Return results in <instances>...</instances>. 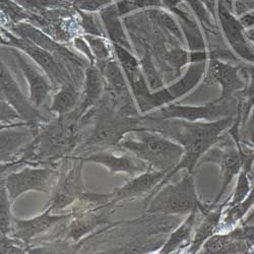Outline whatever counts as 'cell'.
<instances>
[{"label": "cell", "instance_id": "24", "mask_svg": "<svg viewBox=\"0 0 254 254\" xmlns=\"http://www.w3.org/2000/svg\"><path fill=\"white\" fill-rule=\"evenodd\" d=\"M241 71L246 78L245 88L237 95V99L242 110V114H241V124H242L246 120L250 110L254 106V66H251V65L243 66L241 67Z\"/></svg>", "mask_w": 254, "mask_h": 254}, {"label": "cell", "instance_id": "4", "mask_svg": "<svg viewBox=\"0 0 254 254\" xmlns=\"http://www.w3.org/2000/svg\"><path fill=\"white\" fill-rule=\"evenodd\" d=\"M115 52L118 56L119 62L125 71L126 77L128 79L132 93L140 108L141 112H146L156 107L169 104L174 101L173 96L168 89L160 90L156 93H151L149 86L140 71V67L135 57L130 53V50L114 45Z\"/></svg>", "mask_w": 254, "mask_h": 254}, {"label": "cell", "instance_id": "31", "mask_svg": "<svg viewBox=\"0 0 254 254\" xmlns=\"http://www.w3.org/2000/svg\"><path fill=\"white\" fill-rule=\"evenodd\" d=\"M240 143L254 150V106L250 110L246 120L240 125Z\"/></svg>", "mask_w": 254, "mask_h": 254}, {"label": "cell", "instance_id": "32", "mask_svg": "<svg viewBox=\"0 0 254 254\" xmlns=\"http://www.w3.org/2000/svg\"><path fill=\"white\" fill-rule=\"evenodd\" d=\"M9 197L6 191V188L1 184V233L6 235L7 232L11 230V216H10V207H9Z\"/></svg>", "mask_w": 254, "mask_h": 254}, {"label": "cell", "instance_id": "1", "mask_svg": "<svg viewBox=\"0 0 254 254\" xmlns=\"http://www.w3.org/2000/svg\"><path fill=\"white\" fill-rule=\"evenodd\" d=\"M150 119L155 122V125L150 126L147 129L159 132L178 142L184 149V155L181 161L173 170L168 172L161 183L155 188L152 192V195H154L181 169H186L187 172L193 173L200 158L220 139L229 127L233 125L236 116L206 122H190L182 119Z\"/></svg>", "mask_w": 254, "mask_h": 254}, {"label": "cell", "instance_id": "14", "mask_svg": "<svg viewBox=\"0 0 254 254\" xmlns=\"http://www.w3.org/2000/svg\"><path fill=\"white\" fill-rule=\"evenodd\" d=\"M167 174L168 171H158L150 169L125 184L123 187L115 190L112 196L114 197V200H121L145 195L150 191L153 192Z\"/></svg>", "mask_w": 254, "mask_h": 254}, {"label": "cell", "instance_id": "2", "mask_svg": "<svg viewBox=\"0 0 254 254\" xmlns=\"http://www.w3.org/2000/svg\"><path fill=\"white\" fill-rule=\"evenodd\" d=\"M118 144L158 171L170 172L184 155L181 144L150 129L128 132Z\"/></svg>", "mask_w": 254, "mask_h": 254}, {"label": "cell", "instance_id": "23", "mask_svg": "<svg viewBox=\"0 0 254 254\" xmlns=\"http://www.w3.org/2000/svg\"><path fill=\"white\" fill-rule=\"evenodd\" d=\"M79 95L77 90L70 83H63L60 91L54 96L51 111L64 115L74 108L78 101Z\"/></svg>", "mask_w": 254, "mask_h": 254}, {"label": "cell", "instance_id": "28", "mask_svg": "<svg viewBox=\"0 0 254 254\" xmlns=\"http://www.w3.org/2000/svg\"><path fill=\"white\" fill-rule=\"evenodd\" d=\"M31 135L25 131L1 130V161L12 155L19 146L28 143Z\"/></svg>", "mask_w": 254, "mask_h": 254}, {"label": "cell", "instance_id": "13", "mask_svg": "<svg viewBox=\"0 0 254 254\" xmlns=\"http://www.w3.org/2000/svg\"><path fill=\"white\" fill-rule=\"evenodd\" d=\"M1 98L6 101L25 120H36L40 113L35 106L30 104L27 98L20 92L15 80L9 74L5 65L1 63Z\"/></svg>", "mask_w": 254, "mask_h": 254}, {"label": "cell", "instance_id": "5", "mask_svg": "<svg viewBox=\"0 0 254 254\" xmlns=\"http://www.w3.org/2000/svg\"><path fill=\"white\" fill-rule=\"evenodd\" d=\"M204 163H214L220 167L222 173V185L220 192L214 202L221 199L232 180L242 170V146L229 132L223 134L220 139L200 158L197 166Z\"/></svg>", "mask_w": 254, "mask_h": 254}, {"label": "cell", "instance_id": "7", "mask_svg": "<svg viewBox=\"0 0 254 254\" xmlns=\"http://www.w3.org/2000/svg\"><path fill=\"white\" fill-rule=\"evenodd\" d=\"M218 83L222 88L219 101L231 102L237 99V95L245 88L246 78L240 66L211 58L204 77V84Z\"/></svg>", "mask_w": 254, "mask_h": 254}, {"label": "cell", "instance_id": "20", "mask_svg": "<svg viewBox=\"0 0 254 254\" xmlns=\"http://www.w3.org/2000/svg\"><path fill=\"white\" fill-rule=\"evenodd\" d=\"M41 143L44 144L45 149L51 152H59V154L63 151H68L69 147H72L73 144V136L69 132L63 128L60 125H53L41 135Z\"/></svg>", "mask_w": 254, "mask_h": 254}, {"label": "cell", "instance_id": "6", "mask_svg": "<svg viewBox=\"0 0 254 254\" xmlns=\"http://www.w3.org/2000/svg\"><path fill=\"white\" fill-rule=\"evenodd\" d=\"M239 109L238 99L222 102L218 99L201 106H183L172 104L163 107L160 112L162 119H182L190 122L216 121L226 117L237 116Z\"/></svg>", "mask_w": 254, "mask_h": 254}, {"label": "cell", "instance_id": "3", "mask_svg": "<svg viewBox=\"0 0 254 254\" xmlns=\"http://www.w3.org/2000/svg\"><path fill=\"white\" fill-rule=\"evenodd\" d=\"M210 206L200 203L195 190L193 173L186 175L176 184L162 186L150 197L147 213L169 215H189L191 211L199 209L203 214Z\"/></svg>", "mask_w": 254, "mask_h": 254}, {"label": "cell", "instance_id": "34", "mask_svg": "<svg viewBox=\"0 0 254 254\" xmlns=\"http://www.w3.org/2000/svg\"><path fill=\"white\" fill-rule=\"evenodd\" d=\"M1 9L14 22H19L20 19H24L27 16L23 7L18 5V2L15 3L11 0H1Z\"/></svg>", "mask_w": 254, "mask_h": 254}, {"label": "cell", "instance_id": "26", "mask_svg": "<svg viewBox=\"0 0 254 254\" xmlns=\"http://www.w3.org/2000/svg\"><path fill=\"white\" fill-rule=\"evenodd\" d=\"M254 205V185L252 187L251 192L249 195L240 203L229 206L228 210L225 211V216L221 221V227H223L224 230L230 231V229H233L238 222H240L246 214L250 210V208Z\"/></svg>", "mask_w": 254, "mask_h": 254}, {"label": "cell", "instance_id": "16", "mask_svg": "<svg viewBox=\"0 0 254 254\" xmlns=\"http://www.w3.org/2000/svg\"><path fill=\"white\" fill-rule=\"evenodd\" d=\"M51 206L47 209L43 215H41L32 220H13L11 225L12 236L23 240L25 242L30 241L34 237L40 235L52 225L57 223L60 220L67 219L68 216H53L51 215Z\"/></svg>", "mask_w": 254, "mask_h": 254}, {"label": "cell", "instance_id": "35", "mask_svg": "<svg viewBox=\"0 0 254 254\" xmlns=\"http://www.w3.org/2000/svg\"><path fill=\"white\" fill-rule=\"evenodd\" d=\"M111 4V0H77L76 6L87 12L102 10Z\"/></svg>", "mask_w": 254, "mask_h": 254}, {"label": "cell", "instance_id": "15", "mask_svg": "<svg viewBox=\"0 0 254 254\" xmlns=\"http://www.w3.org/2000/svg\"><path fill=\"white\" fill-rule=\"evenodd\" d=\"M82 163L83 161L80 159L57 187L52 199V210H58L67 206L72 203L77 196L83 193V183L81 179Z\"/></svg>", "mask_w": 254, "mask_h": 254}, {"label": "cell", "instance_id": "12", "mask_svg": "<svg viewBox=\"0 0 254 254\" xmlns=\"http://www.w3.org/2000/svg\"><path fill=\"white\" fill-rule=\"evenodd\" d=\"M11 53L13 54L18 66L22 69L25 77L28 80L30 87V100L32 104L36 107H40L43 105L51 91V86L46 79V77L42 74L40 70L37 69L31 62L22 54L12 48Z\"/></svg>", "mask_w": 254, "mask_h": 254}, {"label": "cell", "instance_id": "9", "mask_svg": "<svg viewBox=\"0 0 254 254\" xmlns=\"http://www.w3.org/2000/svg\"><path fill=\"white\" fill-rule=\"evenodd\" d=\"M218 14L224 35L232 49L244 60L254 63V46L247 40L239 18L222 2H219Z\"/></svg>", "mask_w": 254, "mask_h": 254}, {"label": "cell", "instance_id": "38", "mask_svg": "<svg viewBox=\"0 0 254 254\" xmlns=\"http://www.w3.org/2000/svg\"><path fill=\"white\" fill-rule=\"evenodd\" d=\"M245 35H246L247 40L254 46V27L246 29L245 30Z\"/></svg>", "mask_w": 254, "mask_h": 254}, {"label": "cell", "instance_id": "27", "mask_svg": "<svg viewBox=\"0 0 254 254\" xmlns=\"http://www.w3.org/2000/svg\"><path fill=\"white\" fill-rule=\"evenodd\" d=\"M180 0H121L116 5L119 14L128 13L132 10L145 7L176 8Z\"/></svg>", "mask_w": 254, "mask_h": 254}, {"label": "cell", "instance_id": "33", "mask_svg": "<svg viewBox=\"0 0 254 254\" xmlns=\"http://www.w3.org/2000/svg\"><path fill=\"white\" fill-rule=\"evenodd\" d=\"M96 225V220L94 219H78L73 222L70 229V236L76 240L83 236L84 234L93 229Z\"/></svg>", "mask_w": 254, "mask_h": 254}, {"label": "cell", "instance_id": "30", "mask_svg": "<svg viewBox=\"0 0 254 254\" xmlns=\"http://www.w3.org/2000/svg\"><path fill=\"white\" fill-rule=\"evenodd\" d=\"M84 39H86V41L88 42L94 57L98 59L101 65H104L106 62H108V58L110 56V50L104 39L100 38V36H95V35H87L84 37Z\"/></svg>", "mask_w": 254, "mask_h": 254}, {"label": "cell", "instance_id": "25", "mask_svg": "<svg viewBox=\"0 0 254 254\" xmlns=\"http://www.w3.org/2000/svg\"><path fill=\"white\" fill-rule=\"evenodd\" d=\"M102 66V72L115 96L119 98L128 97V90H127L124 76L117 63L115 61H108Z\"/></svg>", "mask_w": 254, "mask_h": 254}, {"label": "cell", "instance_id": "36", "mask_svg": "<svg viewBox=\"0 0 254 254\" xmlns=\"http://www.w3.org/2000/svg\"><path fill=\"white\" fill-rule=\"evenodd\" d=\"M81 18H82V27L84 31H86V33L90 35H95V36H102L101 28L96 23V20L94 19V16L91 14V12L81 13Z\"/></svg>", "mask_w": 254, "mask_h": 254}, {"label": "cell", "instance_id": "10", "mask_svg": "<svg viewBox=\"0 0 254 254\" xmlns=\"http://www.w3.org/2000/svg\"><path fill=\"white\" fill-rule=\"evenodd\" d=\"M6 39L9 42H6V44L11 47H16L25 51L29 56H31L38 65L41 66L52 80L58 82H64L65 79V71L63 70L59 63L54 59L49 51L46 49L38 46L33 43L32 41L25 38H17L8 33H4Z\"/></svg>", "mask_w": 254, "mask_h": 254}, {"label": "cell", "instance_id": "37", "mask_svg": "<svg viewBox=\"0 0 254 254\" xmlns=\"http://www.w3.org/2000/svg\"><path fill=\"white\" fill-rule=\"evenodd\" d=\"M239 20L245 30L249 29L251 27H254V9L243 14L242 16H240Z\"/></svg>", "mask_w": 254, "mask_h": 254}, {"label": "cell", "instance_id": "11", "mask_svg": "<svg viewBox=\"0 0 254 254\" xmlns=\"http://www.w3.org/2000/svg\"><path fill=\"white\" fill-rule=\"evenodd\" d=\"M83 162H95L107 167L113 173H127L129 175H136L138 173L146 172L150 167L146 163L128 152L125 155H115L113 153H98L89 157L81 158Z\"/></svg>", "mask_w": 254, "mask_h": 254}, {"label": "cell", "instance_id": "19", "mask_svg": "<svg viewBox=\"0 0 254 254\" xmlns=\"http://www.w3.org/2000/svg\"><path fill=\"white\" fill-rule=\"evenodd\" d=\"M198 210L199 209L193 210L188 215L185 221L172 233L171 236L164 243L162 248L159 250V253L167 254L174 252L176 250H179L182 245H185V243H188L190 241Z\"/></svg>", "mask_w": 254, "mask_h": 254}, {"label": "cell", "instance_id": "29", "mask_svg": "<svg viewBox=\"0 0 254 254\" xmlns=\"http://www.w3.org/2000/svg\"><path fill=\"white\" fill-rule=\"evenodd\" d=\"M250 174L251 173L243 170V169L240 171L238 181L236 184V188L234 190V193H233V195H232L229 206H234V205L242 202L251 192L253 186L251 185V179L249 176Z\"/></svg>", "mask_w": 254, "mask_h": 254}, {"label": "cell", "instance_id": "21", "mask_svg": "<svg viewBox=\"0 0 254 254\" xmlns=\"http://www.w3.org/2000/svg\"><path fill=\"white\" fill-rule=\"evenodd\" d=\"M103 90V78L95 66H90L86 71V81L82 95V103L79 107V115L83 114L96 104Z\"/></svg>", "mask_w": 254, "mask_h": 254}, {"label": "cell", "instance_id": "8", "mask_svg": "<svg viewBox=\"0 0 254 254\" xmlns=\"http://www.w3.org/2000/svg\"><path fill=\"white\" fill-rule=\"evenodd\" d=\"M56 173L51 169L25 168L24 170L10 174L3 181L10 200L30 190L48 192Z\"/></svg>", "mask_w": 254, "mask_h": 254}, {"label": "cell", "instance_id": "22", "mask_svg": "<svg viewBox=\"0 0 254 254\" xmlns=\"http://www.w3.org/2000/svg\"><path fill=\"white\" fill-rule=\"evenodd\" d=\"M205 71V61L192 62L183 75V77L168 88V91L171 93L174 99L180 98L195 88L196 84L200 81Z\"/></svg>", "mask_w": 254, "mask_h": 254}, {"label": "cell", "instance_id": "18", "mask_svg": "<svg viewBox=\"0 0 254 254\" xmlns=\"http://www.w3.org/2000/svg\"><path fill=\"white\" fill-rule=\"evenodd\" d=\"M119 15L117 5L115 4H110L101 10V18L104 27L114 45H119L127 50H130L131 47L124 34V30L119 20Z\"/></svg>", "mask_w": 254, "mask_h": 254}, {"label": "cell", "instance_id": "17", "mask_svg": "<svg viewBox=\"0 0 254 254\" xmlns=\"http://www.w3.org/2000/svg\"><path fill=\"white\" fill-rule=\"evenodd\" d=\"M225 204L215 207V204L211 205L209 209L204 214L205 218L198 226L195 234L191 240V245L189 246L187 252L195 253L199 251L204 244V242L213 236L215 233L219 230L221 225L222 216H223V207Z\"/></svg>", "mask_w": 254, "mask_h": 254}]
</instances>
